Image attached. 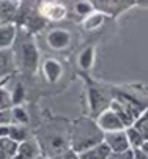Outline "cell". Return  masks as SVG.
<instances>
[{"label": "cell", "instance_id": "obj_1", "mask_svg": "<svg viewBox=\"0 0 148 159\" xmlns=\"http://www.w3.org/2000/svg\"><path fill=\"white\" fill-rule=\"evenodd\" d=\"M70 135L71 123L68 120L51 118L44 125H41V128L36 131V140L39 143L41 153L51 159L71 148Z\"/></svg>", "mask_w": 148, "mask_h": 159}, {"label": "cell", "instance_id": "obj_2", "mask_svg": "<svg viewBox=\"0 0 148 159\" xmlns=\"http://www.w3.org/2000/svg\"><path fill=\"white\" fill-rule=\"evenodd\" d=\"M101 142H104V131L99 128L96 120L90 117H82L71 123L70 145L76 153H82Z\"/></svg>", "mask_w": 148, "mask_h": 159}, {"label": "cell", "instance_id": "obj_3", "mask_svg": "<svg viewBox=\"0 0 148 159\" xmlns=\"http://www.w3.org/2000/svg\"><path fill=\"white\" fill-rule=\"evenodd\" d=\"M88 99H90V107H92V117L96 118L102 110H105L110 106V99L107 95H105L102 90L90 87L88 90Z\"/></svg>", "mask_w": 148, "mask_h": 159}, {"label": "cell", "instance_id": "obj_4", "mask_svg": "<svg viewBox=\"0 0 148 159\" xmlns=\"http://www.w3.org/2000/svg\"><path fill=\"white\" fill-rule=\"evenodd\" d=\"M96 123L99 125V128L104 132H110V131H118V129H124V125L121 123V120L118 118V115L107 107L105 110H102L99 115L96 117Z\"/></svg>", "mask_w": 148, "mask_h": 159}, {"label": "cell", "instance_id": "obj_5", "mask_svg": "<svg viewBox=\"0 0 148 159\" xmlns=\"http://www.w3.org/2000/svg\"><path fill=\"white\" fill-rule=\"evenodd\" d=\"M104 142L109 145L110 151H124L131 148L128 135H126V129L104 132Z\"/></svg>", "mask_w": 148, "mask_h": 159}, {"label": "cell", "instance_id": "obj_6", "mask_svg": "<svg viewBox=\"0 0 148 159\" xmlns=\"http://www.w3.org/2000/svg\"><path fill=\"white\" fill-rule=\"evenodd\" d=\"M77 154L80 159H107L110 154V148L105 142H101V143L82 151V153H77Z\"/></svg>", "mask_w": 148, "mask_h": 159}, {"label": "cell", "instance_id": "obj_7", "mask_svg": "<svg viewBox=\"0 0 148 159\" xmlns=\"http://www.w3.org/2000/svg\"><path fill=\"white\" fill-rule=\"evenodd\" d=\"M17 153L25 156L27 159H33L35 156L41 154V148H39V143L36 139H25L22 142L17 143Z\"/></svg>", "mask_w": 148, "mask_h": 159}, {"label": "cell", "instance_id": "obj_8", "mask_svg": "<svg viewBox=\"0 0 148 159\" xmlns=\"http://www.w3.org/2000/svg\"><path fill=\"white\" fill-rule=\"evenodd\" d=\"M39 11H41L43 16H46L49 19H54V20H58V19H61L63 16L66 14L65 7H61L58 3H52V2H44L43 5H41Z\"/></svg>", "mask_w": 148, "mask_h": 159}, {"label": "cell", "instance_id": "obj_9", "mask_svg": "<svg viewBox=\"0 0 148 159\" xmlns=\"http://www.w3.org/2000/svg\"><path fill=\"white\" fill-rule=\"evenodd\" d=\"M109 107H110V109L117 113V115H118V118L121 120V123L124 125V128H128V126H132V125H134L136 120L131 117V113L126 110V109H124V107H123L115 98L110 99V106H109Z\"/></svg>", "mask_w": 148, "mask_h": 159}, {"label": "cell", "instance_id": "obj_10", "mask_svg": "<svg viewBox=\"0 0 148 159\" xmlns=\"http://www.w3.org/2000/svg\"><path fill=\"white\" fill-rule=\"evenodd\" d=\"M17 153V142L10 137H0V159H11Z\"/></svg>", "mask_w": 148, "mask_h": 159}, {"label": "cell", "instance_id": "obj_11", "mask_svg": "<svg viewBox=\"0 0 148 159\" xmlns=\"http://www.w3.org/2000/svg\"><path fill=\"white\" fill-rule=\"evenodd\" d=\"M96 3V7L102 8L104 11H117V8H123V7H128L132 0H93Z\"/></svg>", "mask_w": 148, "mask_h": 159}, {"label": "cell", "instance_id": "obj_12", "mask_svg": "<svg viewBox=\"0 0 148 159\" xmlns=\"http://www.w3.org/2000/svg\"><path fill=\"white\" fill-rule=\"evenodd\" d=\"M124 129H126V135H128V140H129L131 148H132V150L140 148L142 143L145 142V139H143V135L140 134V131H139L134 125H132V126H128V128H124Z\"/></svg>", "mask_w": 148, "mask_h": 159}, {"label": "cell", "instance_id": "obj_13", "mask_svg": "<svg viewBox=\"0 0 148 159\" xmlns=\"http://www.w3.org/2000/svg\"><path fill=\"white\" fill-rule=\"evenodd\" d=\"M13 70V57L8 51L0 49V77L8 76Z\"/></svg>", "mask_w": 148, "mask_h": 159}, {"label": "cell", "instance_id": "obj_14", "mask_svg": "<svg viewBox=\"0 0 148 159\" xmlns=\"http://www.w3.org/2000/svg\"><path fill=\"white\" fill-rule=\"evenodd\" d=\"M8 137L13 139L14 142H22L29 137V132L25 129L24 125H17V123H11L10 125V134H8Z\"/></svg>", "mask_w": 148, "mask_h": 159}, {"label": "cell", "instance_id": "obj_15", "mask_svg": "<svg viewBox=\"0 0 148 159\" xmlns=\"http://www.w3.org/2000/svg\"><path fill=\"white\" fill-rule=\"evenodd\" d=\"M44 73H46L47 80L55 82V80L58 79L60 73H61V68H60V65H58L55 60H47V61L44 63Z\"/></svg>", "mask_w": 148, "mask_h": 159}, {"label": "cell", "instance_id": "obj_16", "mask_svg": "<svg viewBox=\"0 0 148 159\" xmlns=\"http://www.w3.org/2000/svg\"><path fill=\"white\" fill-rule=\"evenodd\" d=\"M11 117H13V121L17 123V125H24L27 126L30 118H29V113L20 107V106H13L11 107Z\"/></svg>", "mask_w": 148, "mask_h": 159}, {"label": "cell", "instance_id": "obj_17", "mask_svg": "<svg viewBox=\"0 0 148 159\" xmlns=\"http://www.w3.org/2000/svg\"><path fill=\"white\" fill-rule=\"evenodd\" d=\"M14 38V29L7 25V27H0V49H7L11 41Z\"/></svg>", "mask_w": 148, "mask_h": 159}, {"label": "cell", "instance_id": "obj_18", "mask_svg": "<svg viewBox=\"0 0 148 159\" xmlns=\"http://www.w3.org/2000/svg\"><path fill=\"white\" fill-rule=\"evenodd\" d=\"M134 126L140 131V134L143 135V139L148 140V109H146V110L142 113V115L136 120Z\"/></svg>", "mask_w": 148, "mask_h": 159}, {"label": "cell", "instance_id": "obj_19", "mask_svg": "<svg viewBox=\"0 0 148 159\" xmlns=\"http://www.w3.org/2000/svg\"><path fill=\"white\" fill-rule=\"evenodd\" d=\"M49 43L52 44L54 48H57V49L63 48L68 43V33H65V32H54L49 36Z\"/></svg>", "mask_w": 148, "mask_h": 159}, {"label": "cell", "instance_id": "obj_20", "mask_svg": "<svg viewBox=\"0 0 148 159\" xmlns=\"http://www.w3.org/2000/svg\"><path fill=\"white\" fill-rule=\"evenodd\" d=\"M11 107H13L11 92L0 85V110H7V109H11Z\"/></svg>", "mask_w": 148, "mask_h": 159}, {"label": "cell", "instance_id": "obj_21", "mask_svg": "<svg viewBox=\"0 0 148 159\" xmlns=\"http://www.w3.org/2000/svg\"><path fill=\"white\" fill-rule=\"evenodd\" d=\"M25 98V88L22 84H17L13 90H11V99H13V106H19Z\"/></svg>", "mask_w": 148, "mask_h": 159}, {"label": "cell", "instance_id": "obj_22", "mask_svg": "<svg viewBox=\"0 0 148 159\" xmlns=\"http://www.w3.org/2000/svg\"><path fill=\"white\" fill-rule=\"evenodd\" d=\"M107 159H134V150H124V151H110Z\"/></svg>", "mask_w": 148, "mask_h": 159}, {"label": "cell", "instance_id": "obj_23", "mask_svg": "<svg viewBox=\"0 0 148 159\" xmlns=\"http://www.w3.org/2000/svg\"><path fill=\"white\" fill-rule=\"evenodd\" d=\"M10 123H13L11 109H7V110H0V125H10Z\"/></svg>", "mask_w": 148, "mask_h": 159}, {"label": "cell", "instance_id": "obj_24", "mask_svg": "<svg viewBox=\"0 0 148 159\" xmlns=\"http://www.w3.org/2000/svg\"><path fill=\"white\" fill-rule=\"evenodd\" d=\"M51 159H80L79 157V154L74 151V150H66L65 153H61V154H58V156H55V157H51Z\"/></svg>", "mask_w": 148, "mask_h": 159}, {"label": "cell", "instance_id": "obj_25", "mask_svg": "<svg viewBox=\"0 0 148 159\" xmlns=\"http://www.w3.org/2000/svg\"><path fill=\"white\" fill-rule=\"evenodd\" d=\"M11 13H13L11 3H7V2H0V17H7V16H11Z\"/></svg>", "mask_w": 148, "mask_h": 159}, {"label": "cell", "instance_id": "obj_26", "mask_svg": "<svg viewBox=\"0 0 148 159\" xmlns=\"http://www.w3.org/2000/svg\"><path fill=\"white\" fill-rule=\"evenodd\" d=\"M80 65L83 68H88L92 65V51H85V52H83V55L80 58Z\"/></svg>", "mask_w": 148, "mask_h": 159}, {"label": "cell", "instance_id": "obj_27", "mask_svg": "<svg viewBox=\"0 0 148 159\" xmlns=\"http://www.w3.org/2000/svg\"><path fill=\"white\" fill-rule=\"evenodd\" d=\"M134 159H148V154H146L143 150L136 148V150H134Z\"/></svg>", "mask_w": 148, "mask_h": 159}, {"label": "cell", "instance_id": "obj_28", "mask_svg": "<svg viewBox=\"0 0 148 159\" xmlns=\"http://www.w3.org/2000/svg\"><path fill=\"white\" fill-rule=\"evenodd\" d=\"M10 125H0V137H8V134H10Z\"/></svg>", "mask_w": 148, "mask_h": 159}, {"label": "cell", "instance_id": "obj_29", "mask_svg": "<svg viewBox=\"0 0 148 159\" xmlns=\"http://www.w3.org/2000/svg\"><path fill=\"white\" fill-rule=\"evenodd\" d=\"M140 150H143L146 154H148V140H145L143 143H142V147H140Z\"/></svg>", "mask_w": 148, "mask_h": 159}, {"label": "cell", "instance_id": "obj_30", "mask_svg": "<svg viewBox=\"0 0 148 159\" xmlns=\"http://www.w3.org/2000/svg\"><path fill=\"white\" fill-rule=\"evenodd\" d=\"M11 159H27V157H25V156H22V154H19V153H16Z\"/></svg>", "mask_w": 148, "mask_h": 159}, {"label": "cell", "instance_id": "obj_31", "mask_svg": "<svg viewBox=\"0 0 148 159\" xmlns=\"http://www.w3.org/2000/svg\"><path fill=\"white\" fill-rule=\"evenodd\" d=\"M33 159H49V157H47L46 154H43V153H41V154H38V156H35Z\"/></svg>", "mask_w": 148, "mask_h": 159}, {"label": "cell", "instance_id": "obj_32", "mask_svg": "<svg viewBox=\"0 0 148 159\" xmlns=\"http://www.w3.org/2000/svg\"><path fill=\"white\" fill-rule=\"evenodd\" d=\"M140 2H143V0H140ZM146 2H148V0H146Z\"/></svg>", "mask_w": 148, "mask_h": 159}, {"label": "cell", "instance_id": "obj_33", "mask_svg": "<svg viewBox=\"0 0 148 159\" xmlns=\"http://www.w3.org/2000/svg\"><path fill=\"white\" fill-rule=\"evenodd\" d=\"M0 79H2V77H0Z\"/></svg>", "mask_w": 148, "mask_h": 159}]
</instances>
